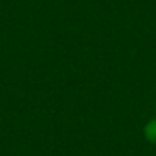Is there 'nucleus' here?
Returning a JSON list of instances; mask_svg holds the SVG:
<instances>
[{"mask_svg": "<svg viewBox=\"0 0 156 156\" xmlns=\"http://www.w3.org/2000/svg\"><path fill=\"white\" fill-rule=\"evenodd\" d=\"M144 135H145V138H147L150 142L156 144V119L150 121V122L144 127Z\"/></svg>", "mask_w": 156, "mask_h": 156, "instance_id": "obj_1", "label": "nucleus"}]
</instances>
